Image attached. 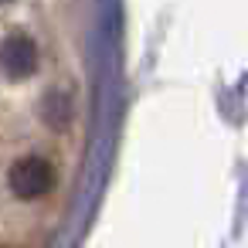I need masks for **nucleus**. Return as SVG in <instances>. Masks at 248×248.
I'll list each match as a JSON object with an SVG mask.
<instances>
[{
  "mask_svg": "<svg viewBox=\"0 0 248 248\" xmlns=\"http://www.w3.org/2000/svg\"><path fill=\"white\" fill-rule=\"evenodd\" d=\"M38 68V45L28 34H11L0 45V72L7 78H28Z\"/></svg>",
  "mask_w": 248,
  "mask_h": 248,
  "instance_id": "obj_2",
  "label": "nucleus"
},
{
  "mask_svg": "<svg viewBox=\"0 0 248 248\" xmlns=\"http://www.w3.org/2000/svg\"><path fill=\"white\" fill-rule=\"evenodd\" d=\"M7 184H11L14 197L38 201V197H45L55 187V167L45 156H21L11 167V173H7Z\"/></svg>",
  "mask_w": 248,
  "mask_h": 248,
  "instance_id": "obj_1",
  "label": "nucleus"
}]
</instances>
